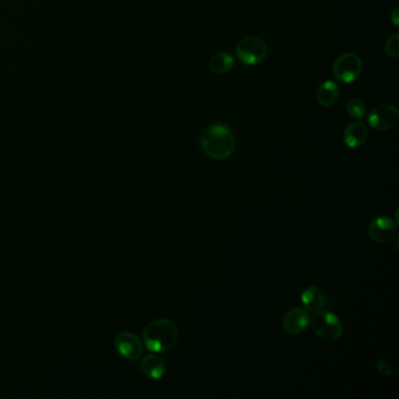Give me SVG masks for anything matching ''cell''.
<instances>
[{
  "instance_id": "9c48e42d",
  "label": "cell",
  "mask_w": 399,
  "mask_h": 399,
  "mask_svg": "<svg viewBox=\"0 0 399 399\" xmlns=\"http://www.w3.org/2000/svg\"><path fill=\"white\" fill-rule=\"evenodd\" d=\"M310 324V317L308 312L304 308H293L289 312H286L285 317L282 319V327L286 332L292 335H297L304 332L308 328Z\"/></svg>"
},
{
  "instance_id": "7c38bea8",
  "label": "cell",
  "mask_w": 399,
  "mask_h": 399,
  "mask_svg": "<svg viewBox=\"0 0 399 399\" xmlns=\"http://www.w3.org/2000/svg\"><path fill=\"white\" fill-rule=\"evenodd\" d=\"M143 374L151 380H159L166 375V365L162 357L156 354H149L141 362Z\"/></svg>"
},
{
  "instance_id": "7a4b0ae2",
  "label": "cell",
  "mask_w": 399,
  "mask_h": 399,
  "mask_svg": "<svg viewBox=\"0 0 399 399\" xmlns=\"http://www.w3.org/2000/svg\"><path fill=\"white\" fill-rule=\"evenodd\" d=\"M177 326L170 320L159 319L146 326L143 332V343L151 352H166L174 348L178 340Z\"/></svg>"
},
{
  "instance_id": "3957f363",
  "label": "cell",
  "mask_w": 399,
  "mask_h": 399,
  "mask_svg": "<svg viewBox=\"0 0 399 399\" xmlns=\"http://www.w3.org/2000/svg\"><path fill=\"white\" fill-rule=\"evenodd\" d=\"M310 324L315 334L326 342H335L343 332L342 322L335 312L324 309L315 312L312 317H310Z\"/></svg>"
},
{
  "instance_id": "52a82bcc",
  "label": "cell",
  "mask_w": 399,
  "mask_h": 399,
  "mask_svg": "<svg viewBox=\"0 0 399 399\" xmlns=\"http://www.w3.org/2000/svg\"><path fill=\"white\" fill-rule=\"evenodd\" d=\"M367 234L375 242L387 244L397 237V225L391 218L377 217L367 226Z\"/></svg>"
},
{
  "instance_id": "6da1fadb",
  "label": "cell",
  "mask_w": 399,
  "mask_h": 399,
  "mask_svg": "<svg viewBox=\"0 0 399 399\" xmlns=\"http://www.w3.org/2000/svg\"><path fill=\"white\" fill-rule=\"evenodd\" d=\"M201 146L209 159L223 161L233 154L236 137L227 126L216 123L204 130L201 137Z\"/></svg>"
},
{
  "instance_id": "ba28073f",
  "label": "cell",
  "mask_w": 399,
  "mask_h": 399,
  "mask_svg": "<svg viewBox=\"0 0 399 399\" xmlns=\"http://www.w3.org/2000/svg\"><path fill=\"white\" fill-rule=\"evenodd\" d=\"M115 348L129 361H137L143 354L142 341L134 332H123L115 337Z\"/></svg>"
},
{
  "instance_id": "8fae6325",
  "label": "cell",
  "mask_w": 399,
  "mask_h": 399,
  "mask_svg": "<svg viewBox=\"0 0 399 399\" xmlns=\"http://www.w3.org/2000/svg\"><path fill=\"white\" fill-rule=\"evenodd\" d=\"M301 304L306 310L309 312H317L323 308L326 304V295L320 287L317 286H309L308 288L304 289L301 294Z\"/></svg>"
},
{
  "instance_id": "30bf717a",
  "label": "cell",
  "mask_w": 399,
  "mask_h": 399,
  "mask_svg": "<svg viewBox=\"0 0 399 399\" xmlns=\"http://www.w3.org/2000/svg\"><path fill=\"white\" fill-rule=\"evenodd\" d=\"M367 128L364 123H350L343 133L344 143L350 149H356L367 142Z\"/></svg>"
},
{
  "instance_id": "e0dca14e",
  "label": "cell",
  "mask_w": 399,
  "mask_h": 399,
  "mask_svg": "<svg viewBox=\"0 0 399 399\" xmlns=\"http://www.w3.org/2000/svg\"><path fill=\"white\" fill-rule=\"evenodd\" d=\"M377 370L382 376H390L394 374V365L389 361L380 360L377 362Z\"/></svg>"
},
{
  "instance_id": "ac0fdd59",
  "label": "cell",
  "mask_w": 399,
  "mask_h": 399,
  "mask_svg": "<svg viewBox=\"0 0 399 399\" xmlns=\"http://www.w3.org/2000/svg\"><path fill=\"white\" fill-rule=\"evenodd\" d=\"M391 19L392 23L396 25V26H398L399 21H398V8H395L394 10V12L391 14Z\"/></svg>"
},
{
  "instance_id": "9a60e30c",
  "label": "cell",
  "mask_w": 399,
  "mask_h": 399,
  "mask_svg": "<svg viewBox=\"0 0 399 399\" xmlns=\"http://www.w3.org/2000/svg\"><path fill=\"white\" fill-rule=\"evenodd\" d=\"M347 113L352 119H362L367 114V108L363 101L360 99H352L347 103Z\"/></svg>"
},
{
  "instance_id": "5bb4252c",
  "label": "cell",
  "mask_w": 399,
  "mask_h": 399,
  "mask_svg": "<svg viewBox=\"0 0 399 399\" xmlns=\"http://www.w3.org/2000/svg\"><path fill=\"white\" fill-rule=\"evenodd\" d=\"M234 66L233 56L227 52H219L209 60V67L216 74H225Z\"/></svg>"
},
{
  "instance_id": "8992f818",
  "label": "cell",
  "mask_w": 399,
  "mask_h": 399,
  "mask_svg": "<svg viewBox=\"0 0 399 399\" xmlns=\"http://www.w3.org/2000/svg\"><path fill=\"white\" fill-rule=\"evenodd\" d=\"M399 111L391 104H377L367 116L369 126L376 131L391 130L397 126Z\"/></svg>"
},
{
  "instance_id": "2e32d148",
  "label": "cell",
  "mask_w": 399,
  "mask_h": 399,
  "mask_svg": "<svg viewBox=\"0 0 399 399\" xmlns=\"http://www.w3.org/2000/svg\"><path fill=\"white\" fill-rule=\"evenodd\" d=\"M385 52L387 56L392 59H398L399 56V34L395 33L394 36H390L385 43Z\"/></svg>"
},
{
  "instance_id": "4fadbf2b",
  "label": "cell",
  "mask_w": 399,
  "mask_h": 399,
  "mask_svg": "<svg viewBox=\"0 0 399 399\" xmlns=\"http://www.w3.org/2000/svg\"><path fill=\"white\" fill-rule=\"evenodd\" d=\"M339 95H340V88L337 86V83L332 80H327L323 83H321L317 88L315 98L322 107H330L332 104H335Z\"/></svg>"
},
{
  "instance_id": "277c9868",
  "label": "cell",
  "mask_w": 399,
  "mask_h": 399,
  "mask_svg": "<svg viewBox=\"0 0 399 399\" xmlns=\"http://www.w3.org/2000/svg\"><path fill=\"white\" fill-rule=\"evenodd\" d=\"M236 54L241 64L255 66L266 59L269 54V48L265 43L257 36H246L238 43Z\"/></svg>"
},
{
  "instance_id": "5b68a950",
  "label": "cell",
  "mask_w": 399,
  "mask_h": 399,
  "mask_svg": "<svg viewBox=\"0 0 399 399\" xmlns=\"http://www.w3.org/2000/svg\"><path fill=\"white\" fill-rule=\"evenodd\" d=\"M363 71V62L355 53H344L339 56L332 66L336 80L341 82L352 83L360 78Z\"/></svg>"
}]
</instances>
